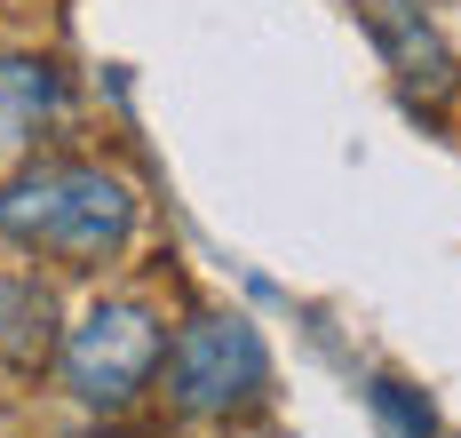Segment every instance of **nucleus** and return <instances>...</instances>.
Returning <instances> with one entry per match:
<instances>
[{"label": "nucleus", "mask_w": 461, "mask_h": 438, "mask_svg": "<svg viewBox=\"0 0 461 438\" xmlns=\"http://www.w3.org/2000/svg\"><path fill=\"white\" fill-rule=\"evenodd\" d=\"M143 224V199L120 168L80 151H41L0 176V240L56 271H112Z\"/></svg>", "instance_id": "obj_1"}, {"label": "nucleus", "mask_w": 461, "mask_h": 438, "mask_svg": "<svg viewBox=\"0 0 461 438\" xmlns=\"http://www.w3.org/2000/svg\"><path fill=\"white\" fill-rule=\"evenodd\" d=\"M56 367H64V383H72V398L88 415H128L167 367V319L143 295H95L72 319Z\"/></svg>", "instance_id": "obj_2"}, {"label": "nucleus", "mask_w": 461, "mask_h": 438, "mask_svg": "<svg viewBox=\"0 0 461 438\" xmlns=\"http://www.w3.org/2000/svg\"><path fill=\"white\" fill-rule=\"evenodd\" d=\"M167 406L184 423H239L271 398V351L239 311H191L167 335Z\"/></svg>", "instance_id": "obj_3"}, {"label": "nucleus", "mask_w": 461, "mask_h": 438, "mask_svg": "<svg viewBox=\"0 0 461 438\" xmlns=\"http://www.w3.org/2000/svg\"><path fill=\"white\" fill-rule=\"evenodd\" d=\"M64 112H72L64 64H48L32 49H0V151H32Z\"/></svg>", "instance_id": "obj_4"}, {"label": "nucleus", "mask_w": 461, "mask_h": 438, "mask_svg": "<svg viewBox=\"0 0 461 438\" xmlns=\"http://www.w3.org/2000/svg\"><path fill=\"white\" fill-rule=\"evenodd\" d=\"M56 351H64V335H56V295L41 279H8L0 287V359L16 375H41Z\"/></svg>", "instance_id": "obj_5"}, {"label": "nucleus", "mask_w": 461, "mask_h": 438, "mask_svg": "<svg viewBox=\"0 0 461 438\" xmlns=\"http://www.w3.org/2000/svg\"><path fill=\"white\" fill-rule=\"evenodd\" d=\"M366 24H374V41L390 49L398 80H421L429 96H438V88H454V56L438 49V32H429V16H421V8H406V0H374Z\"/></svg>", "instance_id": "obj_6"}, {"label": "nucleus", "mask_w": 461, "mask_h": 438, "mask_svg": "<svg viewBox=\"0 0 461 438\" xmlns=\"http://www.w3.org/2000/svg\"><path fill=\"white\" fill-rule=\"evenodd\" d=\"M366 398H374V415L390 423V438H438V406H429L406 375H374Z\"/></svg>", "instance_id": "obj_7"}]
</instances>
